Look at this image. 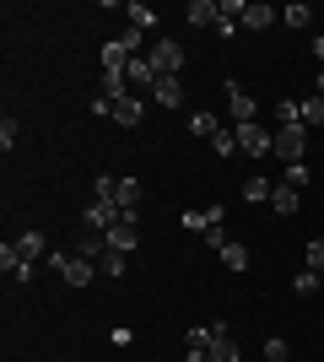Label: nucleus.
<instances>
[{
  "label": "nucleus",
  "instance_id": "20",
  "mask_svg": "<svg viewBox=\"0 0 324 362\" xmlns=\"http://www.w3.org/2000/svg\"><path fill=\"white\" fill-rule=\"evenodd\" d=\"M270 189H276L270 179H244V200H254V206H260V200H270Z\"/></svg>",
  "mask_w": 324,
  "mask_h": 362
},
{
  "label": "nucleus",
  "instance_id": "3",
  "mask_svg": "<svg viewBox=\"0 0 324 362\" xmlns=\"http://www.w3.org/2000/svg\"><path fill=\"white\" fill-rule=\"evenodd\" d=\"M303 146H308V130H303V124H287V130H276V151H270V157H281V163L292 168V163H303Z\"/></svg>",
  "mask_w": 324,
  "mask_h": 362
},
{
  "label": "nucleus",
  "instance_id": "14",
  "mask_svg": "<svg viewBox=\"0 0 324 362\" xmlns=\"http://www.w3.org/2000/svg\"><path fill=\"white\" fill-rule=\"evenodd\" d=\"M76 255H81V259H92V265H97V259L108 255V238H103V233H81V243H76Z\"/></svg>",
  "mask_w": 324,
  "mask_h": 362
},
{
  "label": "nucleus",
  "instance_id": "16",
  "mask_svg": "<svg viewBox=\"0 0 324 362\" xmlns=\"http://www.w3.org/2000/svg\"><path fill=\"white\" fill-rule=\"evenodd\" d=\"M270 206H276L281 216H297V189L292 184H276V189H270Z\"/></svg>",
  "mask_w": 324,
  "mask_h": 362
},
{
  "label": "nucleus",
  "instance_id": "35",
  "mask_svg": "<svg viewBox=\"0 0 324 362\" xmlns=\"http://www.w3.org/2000/svg\"><path fill=\"white\" fill-rule=\"evenodd\" d=\"M319 287H324V271H319Z\"/></svg>",
  "mask_w": 324,
  "mask_h": 362
},
{
  "label": "nucleus",
  "instance_id": "23",
  "mask_svg": "<svg viewBox=\"0 0 324 362\" xmlns=\"http://www.w3.org/2000/svg\"><path fill=\"white\" fill-rule=\"evenodd\" d=\"M124 16H130V28H152V22H157V11H152V6H140V0H136V6H124Z\"/></svg>",
  "mask_w": 324,
  "mask_h": 362
},
{
  "label": "nucleus",
  "instance_id": "15",
  "mask_svg": "<svg viewBox=\"0 0 324 362\" xmlns=\"http://www.w3.org/2000/svg\"><path fill=\"white\" fill-rule=\"evenodd\" d=\"M270 22H281V11H270V6H248L238 28H254V33H260V28H270Z\"/></svg>",
  "mask_w": 324,
  "mask_h": 362
},
{
  "label": "nucleus",
  "instance_id": "6",
  "mask_svg": "<svg viewBox=\"0 0 324 362\" xmlns=\"http://www.w3.org/2000/svg\"><path fill=\"white\" fill-rule=\"evenodd\" d=\"M227 114H232V124H254V98L238 81H227Z\"/></svg>",
  "mask_w": 324,
  "mask_h": 362
},
{
  "label": "nucleus",
  "instance_id": "21",
  "mask_svg": "<svg viewBox=\"0 0 324 362\" xmlns=\"http://www.w3.org/2000/svg\"><path fill=\"white\" fill-rule=\"evenodd\" d=\"M292 292H297V298H313V292H324V287H319V271H303V276H292Z\"/></svg>",
  "mask_w": 324,
  "mask_h": 362
},
{
  "label": "nucleus",
  "instance_id": "26",
  "mask_svg": "<svg viewBox=\"0 0 324 362\" xmlns=\"http://www.w3.org/2000/svg\"><path fill=\"white\" fill-rule=\"evenodd\" d=\"M281 184H292V189H303V184H308V163H292V168H287V179H281Z\"/></svg>",
  "mask_w": 324,
  "mask_h": 362
},
{
  "label": "nucleus",
  "instance_id": "18",
  "mask_svg": "<svg viewBox=\"0 0 324 362\" xmlns=\"http://www.w3.org/2000/svg\"><path fill=\"white\" fill-rule=\"evenodd\" d=\"M211 151H216V157H232V151H238V130H227V124H222V130L211 136Z\"/></svg>",
  "mask_w": 324,
  "mask_h": 362
},
{
  "label": "nucleus",
  "instance_id": "29",
  "mask_svg": "<svg viewBox=\"0 0 324 362\" xmlns=\"http://www.w3.org/2000/svg\"><path fill=\"white\" fill-rule=\"evenodd\" d=\"M184 227H189V233H205V227H211V216H205V206H200V211H184Z\"/></svg>",
  "mask_w": 324,
  "mask_h": 362
},
{
  "label": "nucleus",
  "instance_id": "22",
  "mask_svg": "<svg viewBox=\"0 0 324 362\" xmlns=\"http://www.w3.org/2000/svg\"><path fill=\"white\" fill-rule=\"evenodd\" d=\"M281 22H287V28H308V22H313V11L303 6V0H297V6H287V11H281Z\"/></svg>",
  "mask_w": 324,
  "mask_h": 362
},
{
  "label": "nucleus",
  "instance_id": "33",
  "mask_svg": "<svg viewBox=\"0 0 324 362\" xmlns=\"http://www.w3.org/2000/svg\"><path fill=\"white\" fill-rule=\"evenodd\" d=\"M313 60H324V38H313Z\"/></svg>",
  "mask_w": 324,
  "mask_h": 362
},
{
  "label": "nucleus",
  "instance_id": "13",
  "mask_svg": "<svg viewBox=\"0 0 324 362\" xmlns=\"http://www.w3.org/2000/svg\"><path fill=\"white\" fill-rule=\"evenodd\" d=\"M216 16H222V11H216V0H189V11H184V22H189V28H211Z\"/></svg>",
  "mask_w": 324,
  "mask_h": 362
},
{
  "label": "nucleus",
  "instance_id": "1",
  "mask_svg": "<svg viewBox=\"0 0 324 362\" xmlns=\"http://www.w3.org/2000/svg\"><path fill=\"white\" fill-rule=\"evenodd\" d=\"M49 265H54V276H65L71 287H92V276H97L92 259H81V255H60V249H49Z\"/></svg>",
  "mask_w": 324,
  "mask_h": 362
},
{
  "label": "nucleus",
  "instance_id": "31",
  "mask_svg": "<svg viewBox=\"0 0 324 362\" xmlns=\"http://www.w3.org/2000/svg\"><path fill=\"white\" fill-rule=\"evenodd\" d=\"M0 146H6V151L16 146V119H11V114H6V119H0Z\"/></svg>",
  "mask_w": 324,
  "mask_h": 362
},
{
  "label": "nucleus",
  "instance_id": "10",
  "mask_svg": "<svg viewBox=\"0 0 324 362\" xmlns=\"http://www.w3.org/2000/svg\"><path fill=\"white\" fill-rule=\"evenodd\" d=\"M114 206H119L124 216H136L140 211V179H119L114 184Z\"/></svg>",
  "mask_w": 324,
  "mask_h": 362
},
{
  "label": "nucleus",
  "instance_id": "4",
  "mask_svg": "<svg viewBox=\"0 0 324 362\" xmlns=\"http://www.w3.org/2000/svg\"><path fill=\"white\" fill-rule=\"evenodd\" d=\"M152 65H157V76H179L184 71V44H179V38H157Z\"/></svg>",
  "mask_w": 324,
  "mask_h": 362
},
{
  "label": "nucleus",
  "instance_id": "12",
  "mask_svg": "<svg viewBox=\"0 0 324 362\" xmlns=\"http://www.w3.org/2000/svg\"><path fill=\"white\" fill-rule=\"evenodd\" d=\"M124 76H130V87H157V65H152V54L130 60V65H124Z\"/></svg>",
  "mask_w": 324,
  "mask_h": 362
},
{
  "label": "nucleus",
  "instance_id": "24",
  "mask_svg": "<svg viewBox=\"0 0 324 362\" xmlns=\"http://www.w3.org/2000/svg\"><path fill=\"white\" fill-rule=\"evenodd\" d=\"M189 130H195L200 141H211L216 130H222V124H216V114H195V119H189Z\"/></svg>",
  "mask_w": 324,
  "mask_h": 362
},
{
  "label": "nucleus",
  "instance_id": "5",
  "mask_svg": "<svg viewBox=\"0 0 324 362\" xmlns=\"http://www.w3.org/2000/svg\"><path fill=\"white\" fill-rule=\"evenodd\" d=\"M119 222H124V211L114 200H92V206H87V227H92V233H108V227H119Z\"/></svg>",
  "mask_w": 324,
  "mask_h": 362
},
{
  "label": "nucleus",
  "instance_id": "8",
  "mask_svg": "<svg viewBox=\"0 0 324 362\" xmlns=\"http://www.w3.org/2000/svg\"><path fill=\"white\" fill-rule=\"evenodd\" d=\"M103 238H108V249H119V255H130V249L140 243V233H136V216H124L119 227H108Z\"/></svg>",
  "mask_w": 324,
  "mask_h": 362
},
{
  "label": "nucleus",
  "instance_id": "17",
  "mask_svg": "<svg viewBox=\"0 0 324 362\" xmlns=\"http://www.w3.org/2000/svg\"><path fill=\"white\" fill-rule=\"evenodd\" d=\"M222 265H227V271H248V243H227V249H222Z\"/></svg>",
  "mask_w": 324,
  "mask_h": 362
},
{
  "label": "nucleus",
  "instance_id": "27",
  "mask_svg": "<svg viewBox=\"0 0 324 362\" xmlns=\"http://www.w3.org/2000/svg\"><path fill=\"white\" fill-rule=\"evenodd\" d=\"M265 362H287V341H281V335L265 341Z\"/></svg>",
  "mask_w": 324,
  "mask_h": 362
},
{
  "label": "nucleus",
  "instance_id": "19",
  "mask_svg": "<svg viewBox=\"0 0 324 362\" xmlns=\"http://www.w3.org/2000/svg\"><path fill=\"white\" fill-rule=\"evenodd\" d=\"M276 124H281V130H287V124H303V103H292V98L276 103Z\"/></svg>",
  "mask_w": 324,
  "mask_h": 362
},
{
  "label": "nucleus",
  "instance_id": "32",
  "mask_svg": "<svg viewBox=\"0 0 324 362\" xmlns=\"http://www.w3.org/2000/svg\"><path fill=\"white\" fill-rule=\"evenodd\" d=\"M184 362H211V351H205V346H189V351H184Z\"/></svg>",
  "mask_w": 324,
  "mask_h": 362
},
{
  "label": "nucleus",
  "instance_id": "2",
  "mask_svg": "<svg viewBox=\"0 0 324 362\" xmlns=\"http://www.w3.org/2000/svg\"><path fill=\"white\" fill-rule=\"evenodd\" d=\"M232 130H238V151H248V157H270V151H276V130H265L260 119L232 124Z\"/></svg>",
  "mask_w": 324,
  "mask_h": 362
},
{
  "label": "nucleus",
  "instance_id": "30",
  "mask_svg": "<svg viewBox=\"0 0 324 362\" xmlns=\"http://www.w3.org/2000/svg\"><path fill=\"white\" fill-rule=\"evenodd\" d=\"M308 271H324V238H308Z\"/></svg>",
  "mask_w": 324,
  "mask_h": 362
},
{
  "label": "nucleus",
  "instance_id": "7",
  "mask_svg": "<svg viewBox=\"0 0 324 362\" xmlns=\"http://www.w3.org/2000/svg\"><path fill=\"white\" fill-rule=\"evenodd\" d=\"M211 362H238V341L227 335V325H211V341H205Z\"/></svg>",
  "mask_w": 324,
  "mask_h": 362
},
{
  "label": "nucleus",
  "instance_id": "9",
  "mask_svg": "<svg viewBox=\"0 0 324 362\" xmlns=\"http://www.w3.org/2000/svg\"><path fill=\"white\" fill-rule=\"evenodd\" d=\"M114 119H119L124 130H136V124L146 119V103H140V92H130V98H119V103H114Z\"/></svg>",
  "mask_w": 324,
  "mask_h": 362
},
{
  "label": "nucleus",
  "instance_id": "28",
  "mask_svg": "<svg viewBox=\"0 0 324 362\" xmlns=\"http://www.w3.org/2000/svg\"><path fill=\"white\" fill-rule=\"evenodd\" d=\"M103 276H124V255H119V249H108V255H103Z\"/></svg>",
  "mask_w": 324,
  "mask_h": 362
},
{
  "label": "nucleus",
  "instance_id": "34",
  "mask_svg": "<svg viewBox=\"0 0 324 362\" xmlns=\"http://www.w3.org/2000/svg\"><path fill=\"white\" fill-rule=\"evenodd\" d=\"M313 81H319V98H324V71H319V76H313Z\"/></svg>",
  "mask_w": 324,
  "mask_h": 362
},
{
  "label": "nucleus",
  "instance_id": "11",
  "mask_svg": "<svg viewBox=\"0 0 324 362\" xmlns=\"http://www.w3.org/2000/svg\"><path fill=\"white\" fill-rule=\"evenodd\" d=\"M152 98H157L162 108H179V103H184V87H179V76H157Z\"/></svg>",
  "mask_w": 324,
  "mask_h": 362
},
{
  "label": "nucleus",
  "instance_id": "25",
  "mask_svg": "<svg viewBox=\"0 0 324 362\" xmlns=\"http://www.w3.org/2000/svg\"><path fill=\"white\" fill-rule=\"evenodd\" d=\"M324 124V98H313V103H303V130H319Z\"/></svg>",
  "mask_w": 324,
  "mask_h": 362
}]
</instances>
